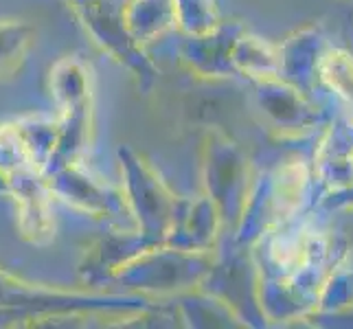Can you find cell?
<instances>
[{
	"mask_svg": "<svg viewBox=\"0 0 353 329\" xmlns=\"http://www.w3.org/2000/svg\"><path fill=\"white\" fill-rule=\"evenodd\" d=\"M343 209H353V182L340 189L323 191L314 202V213H334Z\"/></svg>",
	"mask_w": 353,
	"mask_h": 329,
	"instance_id": "8fae6325",
	"label": "cell"
},
{
	"mask_svg": "<svg viewBox=\"0 0 353 329\" xmlns=\"http://www.w3.org/2000/svg\"><path fill=\"white\" fill-rule=\"evenodd\" d=\"M235 64L259 79L276 77L279 48L265 44L259 38H241L235 46Z\"/></svg>",
	"mask_w": 353,
	"mask_h": 329,
	"instance_id": "30bf717a",
	"label": "cell"
},
{
	"mask_svg": "<svg viewBox=\"0 0 353 329\" xmlns=\"http://www.w3.org/2000/svg\"><path fill=\"white\" fill-rule=\"evenodd\" d=\"M261 108L270 119L274 130L283 137L303 139L321 130L332 121V112L319 99L303 94L299 88L290 86L283 79H261Z\"/></svg>",
	"mask_w": 353,
	"mask_h": 329,
	"instance_id": "6da1fadb",
	"label": "cell"
},
{
	"mask_svg": "<svg viewBox=\"0 0 353 329\" xmlns=\"http://www.w3.org/2000/svg\"><path fill=\"white\" fill-rule=\"evenodd\" d=\"M314 178L321 193L340 189L353 182V117L347 112L334 114L316 137L312 154Z\"/></svg>",
	"mask_w": 353,
	"mask_h": 329,
	"instance_id": "3957f363",
	"label": "cell"
},
{
	"mask_svg": "<svg viewBox=\"0 0 353 329\" xmlns=\"http://www.w3.org/2000/svg\"><path fill=\"white\" fill-rule=\"evenodd\" d=\"M353 308V263L340 261L330 272H327L325 281L316 297L314 316H332L343 314ZM310 314V316H312Z\"/></svg>",
	"mask_w": 353,
	"mask_h": 329,
	"instance_id": "52a82bcc",
	"label": "cell"
},
{
	"mask_svg": "<svg viewBox=\"0 0 353 329\" xmlns=\"http://www.w3.org/2000/svg\"><path fill=\"white\" fill-rule=\"evenodd\" d=\"M316 187H319V182L314 178L312 161L292 158V161L279 167L270 176L272 211H274L276 226L305 215L310 204L316 202L312 198ZM319 191H321V187H319Z\"/></svg>",
	"mask_w": 353,
	"mask_h": 329,
	"instance_id": "277c9868",
	"label": "cell"
},
{
	"mask_svg": "<svg viewBox=\"0 0 353 329\" xmlns=\"http://www.w3.org/2000/svg\"><path fill=\"white\" fill-rule=\"evenodd\" d=\"M305 321H314L316 327H351L353 329V308L343 314H332V316H307Z\"/></svg>",
	"mask_w": 353,
	"mask_h": 329,
	"instance_id": "7c38bea8",
	"label": "cell"
},
{
	"mask_svg": "<svg viewBox=\"0 0 353 329\" xmlns=\"http://www.w3.org/2000/svg\"><path fill=\"white\" fill-rule=\"evenodd\" d=\"M268 241V263L272 277H290L305 261V233L307 215H301L285 224H279L270 230Z\"/></svg>",
	"mask_w": 353,
	"mask_h": 329,
	"instance_id": "5b68a950",
	"label": "cell"
},
{
	"mask_svg": "<svg viewBox=\"0 0 353 329\" xmlns=\"http://www.w3.org/2000/svg\"><path fill=\"white\" fill-rule=\"evenodd\" d=\"M330 46L332 44L321 24L299 29L279 46L276 77L316 99L319 90H325L321 83V62Z\"/></svg>",
	"mask_w": 353,
	"mask_h": 329,
	"instance_id": "7a4b0ae2",
	"label": "cell"
},
{
	"mask_svg": "<svg viewBox=\"0 0 353 329\" xmlns=\"http://www.w3.org/2000/svg\"><path fill=\"white\" fill-rule=\"evenodd\" d=\"M261 312L270 321H305L314 312V301L303 297L288 277L268 275L261 279Z\"/></svg>",
	"mask_w": 353,
	"mask_h": 329,
	"instance_id": "8992f818",
	"label": "cell"
},
{
	"mask_svg": "<svg viewBox=\"0 0 353 329\" xmlns=\"http://www.w3.org/2000/svg\"><path fill=\"white\" fill-rule=\"evenodd\" d=\"M321 83L353 117V55L345 48L330 46L321 62Z\"/></svg>",
	"mask_w": 353,
	"mask_h": 329,
	"instance_id": "ba28073f",
	"label": "cell"
},
{
	"mask_svg": "<svg viewBox=\"0 0 353 329\" xmlns=\"http://www.w3.org/2000/svg\"><path fill=\"white\" fill-rule=\"evenodd\" d=\"M314 222L323 228L330 243L332 268L353 252V209H343L334 213H312Z\"/></svg>",
	"mask_w": 353,
	"mask_h": 329,
	"instance_id": "9c48e42d",
	"label": "cell"
}]
</instances>
